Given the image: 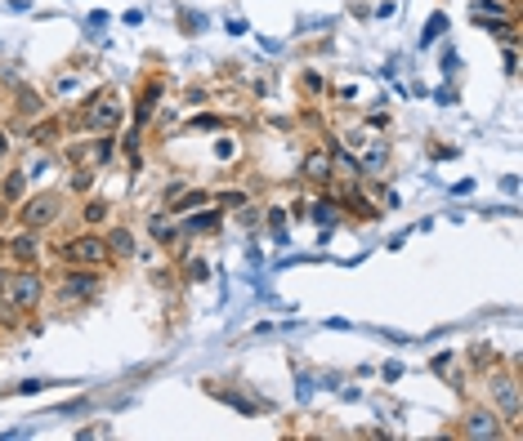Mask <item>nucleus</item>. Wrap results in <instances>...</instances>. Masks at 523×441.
<instances>
[{"label":"nucleus","mask_w":523,"mask_h":441,"mask_svg":"<svg viewBox=\"0 0 523 441\" xmlns=\"http://www.w3.org/2000/svg\"><path fill=\"white\" fill-rule=\"evenodd\" d=\"M63 210H68V196L59 188H45V192H37V196H28V201L14 205V223L19 228H32V232H45V228H54L63 219Z\"/></svg>","instance_id":"obj_4"},{"label":"nucleus","mask_w":523,"mask_h":441,"mask_svg":"<svg viewBox=\"0 0 523 441\" xmlns=\"http://www.w3.org/2000/svg\"><path fill=\"white\" fill-rule=\"evenodd\" d=\"M103 237H108V250H112L117 263H121V259H135L139 245H135V232H130V228H112V232H103Z\"/></svg>","instance_id":"obj_16"},{"label":"nucleus","mask_w":523,"mask_h":441,"mask_svg":"<svg viewBox=\"0 0 523 441\" xmlns=\"http://www.w3.org/2000/svg\"><path fill=\"white\" fill-rule=\"evenodd\" d=\"M215 201H219V205H228V210H233V205H246V201H250V196H246V192H224V196H215Z\"/></svg>","instance_id":"obj_26"},{"label":"nucleus","mask_w":523,"mask_h":441,"mask_svg":"<svg viewBox=\"0 0 523 441\" xmlns=\"http://www.w3.org/2000/svg\"><path fill=\"white\" fill-rule=\"evenodd\" d=\"M305 90H309V94H323L327 85H323V76H318V72H305Z\"/></svg>","instance_id":"obj_27"},{"label":"nucleus","mask_w":523,"mask_h":441,"mask_svg":"<svg viewBox=\"0 0 523 441\" xmlns=\"http://www.w3.org/2000/svg\"><path fill=\"white\" fill-rule=\"evenodd\" d=\"M81 223H86V228L112 223V205H108L103 196H86V201H81Z\"/></svg>","instance_id":"obj_14"},{"label":"nucleus","mask_w":523,"mask_h":441,"mask_svg":"<svg viewBox=\"0 0 523 441\" xmlns=\"http://www.w3.org/2000/svg\"><path fill=\"white\" fill-rule=\"evenodd\" d=\"M300 174H305V183H314V188H327L331 179H336V161H331V148H314L305 161H300Z\"/></svg>","instance_id":"obj_11"},{"label":"nucleus","mask_w":523,"mask_h":441,"mask_svg":"<svg viewBox=\"0 0 523 441\" xmlns=\"http://www.w3.org/2000/svg\"><path fill=\"white\" fill-rule=\"evenodd\" d=\"M215 196L210 192H179L175 201H166L170 205V219H184V214H192V210H201V205H210Z\"/></svg>","instance_id":"obj_15"},{"label":"nucleus","mask_w":523,"mask_h":441,"mask_svg":"<svg viewBox=\"0 0 523 441\" xmlns=\"http://www.w3.org/2000/svg\"><path fill=\"white\" fill-rule=\"evenodd\" d=\"M5 259H10L14 268H41V259H45V241H41V232L19 228L14 237H5Z\"/></svg>","instance_id":"obj_6"},{"label":"nucleus","mask_w":523,"mask_h":441,"mask_svg":"<svg viewBox=\"0 0 523 441\" xmlns=\"http://www.w3.org/2000/svg\"><path fill=\"white\" fill-rule=\"evenodd\" d=\"M363 148H367V156L358 161V165H363V174H380V170L389 165V148H385V139H372V134H367V143H363Z\"/></svg>","instance_id":"obj_13"},{"label":"nucleus","mask_w":523,"mask_h":441,"mask_svg":"<svg viewBox=\"0 0 523 441\" xmlns=\"http://www.w3.org/2000/svg\"><path fill=\"white\" fill-rule=\"evenodd\" d=\"M519 72V54H514V45H505V76H514Z\"/></svg>","instance_id":"obj_28"},{"label":"nucleus","mask_w":523,"mask_h":441,"mask_svg":"<svg viewBox=\"0 0 523 441\" xmlns=\"http://www.w3.org/2000/svg\"><path fill=\"white\" fill-rule=\"evenodd\" d=\"M23 130H28V139H23V143H28L32 152H45L50 143H59V134H63V121H54V116H37V121H28Z\"/></svg>","instance_id":"obj_12"},{"label":"nucleus","mask_w":523,"mask_h":441,"mask_svg":"<svg viewBox=\"0 0 523 441\" xmlns=\"http://www.w3.org/2000/svg\"><path fill=\"white\" fill-rule=\"evenodd\" d=\"M309 210H314V219H318V223H336V219H340V214H336V210H340V201H336V196H314V205H309Z\"/></svg>","instance_id":"obj_22"},{"label":"nucleus","mask_w":523,"mask_h":441,"mask_svg":"<svg viewBox=\"0 0 523 441\" xmlns=\"http://www.w3.org/2000/svg\"><path fill=\"white\" fill-rule=\"evenodd\" d=\"M0 254H5V232H0Z\"/></svg>","instance_id":"obj_31"},{"label":"nucleus","mask_w":523,"mask_h":441,"mask_svg":"<svg viewBox=\"0 0 523 441\" xmlns=\"http://www.w3.org/2000/svg\"><path fill=\"white\" fill-rule=\"evenodd\" d=\"M10 156H14V134L10 125H0V165H10Z\"/></svg>","instance_id":"obj_25"},{"label":"nucleus","mask_w":523,"mask_h":441,"mask_svg":"<svg viewBox=\"0 0 523 441\" xmlns=\"http://www.w3.org/2000/svg\"><path fill=\"white\" fill-rule=\"evenodd\" d=\"M0 294L23 312H37L50 299V277L41 268H14L10 263V268H0Z\"/></svg>","instance_id":"obj_3"},{"label":"nucleus","mask_w":523,"mask_h":441,"mask_svg":"<svg viewBox=\"0 0 523 441\" xmlns=\"http://www.w3.org/2000/svg\"><path fill=\"white\" fill-rule=\"evenodd\" d=\"M483 28H487L501 45H519V23H514V19H492V23H483Z\"/></svg>","instance_id":"obj_21"},{"label":"nucleus","mask_w":523,"mask_h":441,"mask_svg":"<svg viewBox=\"0 0 523 441\" xmlns=\"http://www.w3.org/2000/svg\"><path fill=\"white\" fill-rule=\"evenodd\" d=\"M456 432H461V437H474V441H496V437H505L510 428H505V419H501L492 405H474V410L456 423Z\"/></svg>","instance_id":"obj_8"},{"label":"nucleus","mask_w":523,"mask_h":441,"mask_svg":"<svg viewBox=\"0 0 523 441\" xmlns=\"http://www.w3.org/2000/svg\"><path fill=\"white\" fill-rule=\"evenodd\" d=\"M10 214V205H5V192H0V219H5Z\"/></svg>","instance_id":"obj_30"},{"label":"nucleus","mask_w":523,"mask_h":441,"mask_svg":"<svg viewBox=\"0 0 523 441\" xmlns=\"http://www.w3.org/2000/svg\"><path fill=\"white\" fill-rule=\"evenodd\" d=\"M487 397H492V410H496L505 423H519L523 397H519V379H514V374H492V379H487Z\"/></svg>","instance_id":"obj_7"},{"label":"nucleus","mask_w":523,"mask_h":441,"mask_svg":"<svg viewBox=\"0 0 523 441\" xmlns=\"http://www.w3.org/2000/svg\"><path fill=\"white\" fill-rule=\"evenodd\" d=\"M23 183H28V170H23V165H14V170L5 174V183H0V192H5V205H10V214H14V205L23 201Z\"/></svg>","instance_id":"obj_17"},{"label":"nucleus","mask_w":523,"mask_h":441,"mask_svg":"<svg viewBox=\"0 0 523 441\" xmlns=\"http://www.w3.org/2000/svg\"><path fill=\"white\" fill-rule=\"evenodd\" d=\"M10 108H14V125H10V134H23V125H28V121H37V116H45V112H50V108H45V99H41L32 85H23V81L14 85V103H10Z\"/></svg>","instance_id":"obj_9"},{"label":"nucleus","mask_w":523,"mask_h":441,"mask_svg":"<svg viewBox=\"0 0 523 441\" xmlns=\"http://www.w3.org/2000/svg\"><path fill=\"white\" fill-rule=\"evenodd\" d=\"M54 94H59V99H77V94H81V76H77V72H59V76H54Z\"/></svg>","instance_id":"obj_24"},{"label":"nucleus","mask_w":523,"mask_h":441,"mask_svg":"<svg viewBox=\"0 0 523 441\" xmlns=\"http://www.w3.org/2000/svg\"><path fill=\"white\" fill-rule=\"evenodd\" d=\"M367 125H372V130H385V125H389V112H372V121H367Z\"/></svg>","instance_id":"obj_29"},{"label":"nucleus","mask_w":523,"mask_h":441,"mask_svg":"<svg viewBox=\"0 0 523 441\" xmlns=\"http://www.w3.org/2000/svg\"><path fill=\"white\" fill-rule=\"evenodd\" d=\"M148 232H152L157 245H175V241L184 237V232L175 228V219H166V214H152V219H148Z\"/></svg>","instance_id":"obj_18"},{"label":"nucleus","mask_w":523,"mask_h":441,"mask_svg":"<svg viewBox=\"0 0 523 441\" xmlns=\"http://www.w3.org/2000/svg\"><path fill=\"white\" fill-rule=\"evenodd\" d=\"M103 294V268H77V263H59V272L50 277V299L59 308H86Z\"/></svg>","instance_id":"obj_1"},{"label":"nucleus","mask_w":523,"mask_h":441,"mask_svg":"<svg viewBox=\"0 0 523 441\" xmlns=\"http://www.w3.org/2000/svg\"><path fill=\"white\" fill-rule=\"evenodd\" d=\"M184 219H188V214H184ZM215 228H219V210H206V214H192L184 232H188V237H197V232H215Z\"/></svg>","instance_id":"obj_23"},{"label":"nucleus","mask_w":523,"mask_h":441,"mask_svg":"<svg viewBox=\"0 0 523 441\" xmlns=\"http://www.w3.org/2000/svg\"><path fill=\"white\" fill-rule=\"evenodd\" d=\"M50 259H54V263H77V268H103V272L117 263L112 250H108V237H103L99 228H81V232L54 241V245H50Z\"/></svg>","instance_id":"obj_2"},{"label":"nucleus","mask_w":523,"mask_h":441,"mask_svg":"<svg viewBox=\"0 0 523 441\" xmlns=\"http://www.w3.org/2000/svg\"><path fill=\"white\" fill-rule=\"evenodd\" d=\"M121 121H126V108H121V99H112V94H90V99L81 103V112L72 116V125H77V130H90V134H117Z\"/></svg>","instance_id":"obj_5"},{"label":"nucleus","mask_w":523,"mask_h":441,"mask_svg":"<svg viewBox=\"0 0 523 441\" xmlns=\"http://www.w3.org/2000/svg\"><path fill=\"white\" fill-rule=\"evenodd\" d=\"M23 321H28V312H23V308H14L5 294H0V330H5V334H19V330H23Z\"/></svg>","instance_id":"obj_19"},{"label":"nucleus","mask_w":523,"mask_h":441,"mask_svg":"<svg viewBox=\"0 0 523 441\" xmlns=\"http://www.w3.org/2000/svg\"><path fill=\"white\" fill-rule=\"evenodd\" d=\"M161 99H166V81H161V76L143 81V90H139V99H135V130H143V125L157 116Z\"/></svg>","instance_id":"obj_10"},{"label":"nucleus","mask_w":523,"mask_h":441,"mask_svg":"<svg viewBox=\"0 0 523 441\" xmlns=\"http://www.w3.org/2000/svg\"><path fill=\"white\" fill-rule=\"evenodd\" d=\"M179 277H184V285H201V281H210V263H206L201 254H188Z\"/></svg>","instance_id":"obj_20"}]
</instances>
